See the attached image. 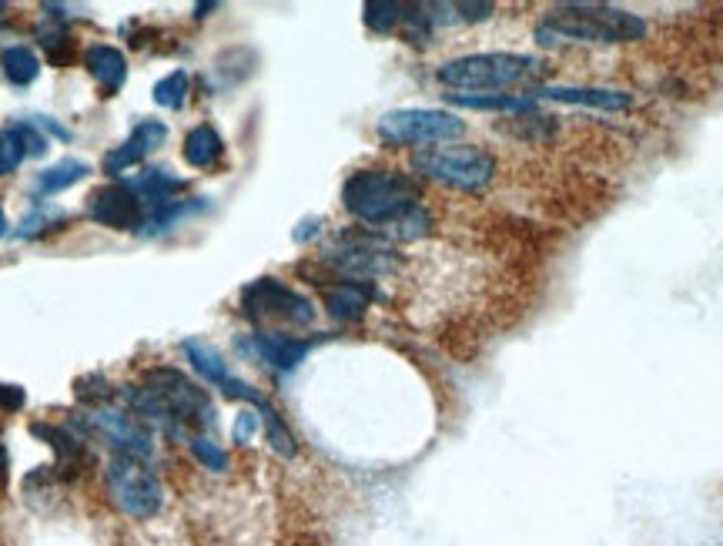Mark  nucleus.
I'll list each match as a JSON object with an SVG mask.
<instances>
[{"instance_id": "f257e3e1", "label": "nucleus", "mask_w": 723, "mask_h": 546, "mask_svg": "<svg viewBox=\"0 0 723 546\" xmlns=\"http://www.w3.org/2000/svg\"><path fill=\"white\" fill-rule=\"evenodd\" d=\"M650 24L613 4H560L536 24V45L543 51H557L566 45H633L644 40Z\"/></svg>"}, {"instance_id": "f03ea898", "label": "nucleus", "mask_w": 723, "mask_h": 546, "mask_svg": "<svg viewBox=\"0 0 723 546\" xmlns=\"http://www.w3.org/2000/svg\"><path fill=\"white\" fill-rule=\"evenodd\" d=\"M342 204L352 219L369 225L375 235L396 225L402 215L422 204V188L415 178L402 172H378V167H365L346 178L342 185Z\"/></svg>"}, {"instance_id": "7ed1b4c3", "label": "nucleus", "mask_w": 723, "mask_h": 546, "mask_svg": "<svg viewBox=\"0 0 723 546\" xmlns=\"http://www.w3.org/2000/svg\"><path fill=\"white\" fill-rule=\"evenodd\" d=\"M543 61L533 54H509V51H493V54H470L446 61L436 77L446 84L449 91H506L520 88L543 74Z\"/></svg>"}, {"instance_id": "20e7f679", "label": "nucleus", "mask_w": 723, "mask_h": 546, "mask_svg": "<svg viewBox=\"0 0 723 546\" xmlns=\"http://www.w3.org/2000/svg\"><path fill=\"white\" fill-rule=\"evenodd\" d=\"M104 493L121 517L148 523L164 510V483L148 459L111 452L104 467Z\"/></svg>"}, {"instance_id": "39448f33", "label": "nucleus", "mask_w": 723, "mask_h": 546, "mask_svg": "<svg viewBox=\"0 0 723 546\" xmlns=\"http://www.w3.org/2000/svg\"><path fill=\"white\" fill-rule=\"evenodd\" d=\"M412 167L429 182H439L452 191H483L496 178V158L476 145L456 148H425L412 154Z\"/></svg>"}, {"instance_id": "423d86ee", "label": "nucleus", "mask_w": 723, "mask_h": 546, "mask_svg": "<svg viewBox=\"0 0 723 546\" xmlns=\"http://www.w3.org/2000/svg\"><path fill=\"white\" fill-rule=\"evenodd\" d=\"M462 132V117L436 108H399L378 117V138L389 145H446Z\"/></svg>"}, {"instance_id": "0eeeda50", "label": "nucleus", "mask_w": 723, "mask_h": 546, "mask_svg": "<svg viewBox=\"0 0 723 546\" xmlns=\"http://www.w3.org/2000/svg\"><path fill=\"white\" fill-rule=\"evenodd\" d=\"M145 386L164 399V406L178 415V423L185 430H208L215 426V406H211L208 393L191 383L182 369H172V365H158L145 375Z\"/></svg>"}, {"instance_id": "6e6552de", "label": "nucleus", "mask_w": 723, "mask_h": 546, "mask_svg": "<svg viewBox=\"0 0 723 546\" xmlns=\"http://www.w3.org/2000/svg\"><path fill=\"white\" fill-rule=\"evenodd\" d=\"M241 312L254 322H285V325H312L315 322V306L288 288L278 278H259L241 291Z\"/></svg>"}, {"instance_id": "1a4fd4ad", "label": "nucleus", "mask_w": 723, "mask_h": 546, "mask_svg": "<svg viewBox=\"0 0 723 546\" xmlns=\"http://www.w3.org/2000/svg\"><path fill=\"white\" fill-rule=\"evenodd\" d=\"M88 426L91 433H98L111 452H121V456H138V459H148L154 456V433L151 426H145L141 419L132 412V409H111V406H98L91 415H88Z\"/></svg>"}, {"instance_id": "9d476101", "label": "nucleus", "mask_w": 723, "mask_h": 546, "mask_svg": "<svg viewBox=\"0 0 723 546\" xmlns=\"http://www.w3.org/2000/svg\"><path fill=\"white\" fill-rule=\"evenodd\" d=\"M88 215L114 232H138L145 228V204L141 198L132 191V185H104L98 191H91L88 198Z\"/></svg>"}, {"instance_id": "9b49d317", "label": "nucleus", "mask_w": 723, "mask_h": 546, "mask_svg": "<svg viewBox=\"0 0 723 546\" xmlns=\"http://www.w3.org/2000/svg\"><path fill=\"white\" fill-rule=\"evenodd\" d=\"M536 101H563V104H586V108H603V111H626L633 98L616 88H583V84H536L529 91Z\"/></svg>"}, {"instance_id": "f8f14e48", "label": "nucleus", "mask_w": 723, "mask_h": 546, "mask_svg": "<svg viewBox=\"0 0 723 546\" xmlns=\"http://www.w3.org/2000/svg\"><path fill=\"white\" fill-rule=\"evenodd\" d=\"M167 138V128L161 121H141L138 128L132 132V138H127L117 151H111L108 158H104V172L108 175H121L124 167H132V164H138L151 148H158L161 141Z\"/></svg>"}, {"instance_id": "ddd939ff", "label": "nucleus", "mask_w": 723, "mask_h": 546, "mask_svg": "<svg viewBox=\"0 0 723 546\" xmlns=\"http://www.w3.org/2000/svg\"><path fill=\"white\" fill-rule=\"evenodd\" d=\"M254 346H259V352L269 365H275L282 372L295 369L312 352L309 339H295V335H282V332H259L254 335Z\"/></svg>"}, {"instance_id": "4468645a", "label": "nucleus", "mask_w": 723, "mask_h": 546, "mask_svg": "<svg viewBox=\"0 0 723 546\" xmlns=\"http://www.w3.org/2000/svg\"><path fill=\"white\" fill-rule=\"evenodd\" d=\"M84 64H88V71L95 74V80L104 88V95H117L121 84L127 77V61L117 48L111 45H91L88 51H84Z\"/></svg>"}, {"instance_id": "2eb2a0df", "label": "nucleus", "mask_w": 723, "mask_h": 546, "mask_svg": "<svg viewBox=\"0 0 723 546\" xmlns=\"http://www.w3.org/2000/svg\"><path fill=\"white\" fill-rule=\"evenodd\" d=\"M375 296V291L362 282H342L325 291V309L332 319L338 322H359L369 309V299Z\"/></svg>"}, {"instance_id": "dca6fc26", "label": "nucleus", "mask_w": 723, "mask_h": 546, "mask_svg": "<svg viewBox=\"0 0 723 546\" xmlns=\"http://www.w3.org/2000/svg\"><path fill=\"white\" fill-rule=\"evenodd\" d=\"M185 185L178 182V178H172L167 172H161V167H151V172H145V175H138L135 182H132V191L141 198V204H151L154 212H161V208H167L172 204V195H178ZM151 212V215H154Z\"/></svg>"}, {"instance_id": "f3484780", "label": "nucleus", "mask_w": 723, "mask_h": 546, "mask_svg": "<svg viewBox=\"0 0 723 546\" xmlns=\"http://www.w3.org/2000/svg\"><path fill=\"white\" fill-rule=\"evenodd\" d=\"M225 154V141L219 138L215 128H208V124H198V128L188 132L185 138V161L191 167H215Z\"/></svg>"}, {"instance_id": "a211bd4d", "label": "nucleus", "mask_w": 723, "mask_h": 546, "mask_svg": "<svg viewBox=\"0 0 723 546\" xmlns=\"http://www.w3.org/2000/svg\"><path fill=\"white\" fill-rule=\"evenodd\" d=\"M251 406L259 409V419H262V426H265V439H269V446L282 456V459H291L295 452H299V443H295V436H291V430L282 423V415H278V409L269 402V399H262V396H254L251 399Z\"/></svg>"}, {"instance_id": "6ab92c4d", "label": "nucleus", "mask_w": 723, "mask_h": 546, "mask_svg": "<svg viewBox=\"0 0 723 546\" xmlns=\"http://www.w3.org/2000/svg\"><path fill=\"white\" fill-rule=\"evenodd\" d=\"M185 356H188V362L204 375V380L211 383V386H225L232 375H228V365H225V359L211 349L208 343H201V339H185Z\"/></svg>"}, {"instance_id": "aec40b11", "label": "nucleus", "mask_w": 723, "mask_h": 546, "mask_svg": "<svg viewBox=\"0 0 723 546\" xmlns=\"http://www.w3.org/2000/svg\"><path fill=\"white\" fill-rule=\"evenodd\" d=\"M0 67H4V74H8V80L14 84V88H27V84H34L37 74H40L37 54L24 45L4 48V54H0Z\"/></svg>"}, {"instance_id": "412c9836", "label": "nucleus", "mask_w": 723, "mask_h": 546, "mask_svg": "<svg viewBox=\"0 0 723 546\" xmlns=\"http://www.w3.org/2000/svg\"><path fill=\"white\" fill-rule=\"evenodd\" d=\"M88 172H91V167L84 164V161H61V164H54V167H48V172L37 175L34 191L37 195H58V191L71 188L74 182H80Z\"/></svg>"}, {"instance_id": "4be33fe9", "label": "nucleus", "mask_w": 723, "mask_h": 546, "mask_svg": "<svg viewBox=\"0 0 723 546\" xmlns=\"http://www.w3.org/2000/svg\"><path fill=\"white\" fill-rule=\"evenodd\" d=\"M446 101L459 104V108H473V111H520L529 114L536 104L529 98H516V95H446Z\"/></svg>"}, {"instance_id": "5701e85b", "label": "nucleus", "mask_w": 723, "mask_h": 546, "mask_svg": "<svg viewBox=\"0 0 723 546\" xmlns=\"http://www.w3.org/2000/svg\"><path fill=\"white\" fill-rule=\"evenodd\" d=\"M406 8H409V4H396V0H369V4H365V24H369V30H375V34H392V30L402 24Z\"/></svg>"}, {"instance_id": "b1692460", "label": "nucleus", "mask_w": 723, "mask_h": 546, "mask_svg": "<svg viewBox=\"0 0 723 546\" xmlns=\"http://www.w3.org/2000/svg\"><path fill=\"white\" fill-rule=\"evenodd\" d=\"M188 446H191V456L198 459V463H201L208 473H228V452H225L215 439L191 436Z\"/></svg>"}, {"instance_id": "393cba45", "label": "nucleus", "mask_w": 723, "mask_h": 546, "mask_svg": "<svg viewBox=\"0 0 723 546\" xmlns=\"http://www.w3.org/2000/svg\"><path fill=\"white\" fill-rule=\"evenodd\" d=\"M185 95H188V74H185V71H172V74L161 77V80L154 84V101H158L161 108L178 111V108L185 104Z\"/></svg>"}, {"instance_id": "a878e982", "label": "nucleus", "mask_w": 723, "mask_h": 546, "mask_svg": "<svg viewBox=\"0 0 723 546\" xmlns=\"http://www.w3.org/2000/svg\"><path fill=\"white\" fill-rule=\"evenodd\" d=\"M37 40H40V48L48 51V61H51V64L64 67V64L71 61V34H67L64 27H40V30H37Z\"/></svg>"}, {"instance_id": "bb28decb", "label": "nucleus", "mask_w": 723, "mask_h": 546, "mask_svg": "<svg viewBox=\"0 0 723 546\" xmlns=\"http://www.w3.org/2000/svg\"><path fill=\"white\" fill-rule=\"evenodd\" d=\"M14 138L21 141V148H24V154H34V158H40L48 151V138L40 135V128L37 124H27V121H21V124H14Z\"/></svg>"}, {"instance_id": "cd10ccee", "label": "nucleus", "mask_w": 723, "mask_h": 546, "mask_svg": "<svg viewBox=\"0 0 723 546\" xmlns=\"http://www.w3.org/2000/svg\"><path fill=\"white\" fill-rule=\"evenodd\" d=\"M24 161V148L21 141L14 138V132H0V175H11L17 172V164Z\"/></svg>"}, {"instance_id": "c85d7f7f", "label": "nucleus", "mask_w": 723, "mask_h": 546, "mask_svg": "<svg viewBox=\"0 0 723 546\" xmlns=\"http://www.w3.org/2000/svg\"><path fill=\"white\" fill-rule=\"evenodd\" d=\"M493 4H452V14H456V21H465V24H479V21H489L493 17Z\"/></svg>"}, {"instance_id": "c756f323", "label": "nucleus", "mask_w": 723, "mask_h": 546, "mask_svg": "<svg viewBox=\"0 0 723 546\" xmlns=\"http://www.w3.org/2000/svg\"><path fill=\"white\" fill-rule=\"evenodd\" d=\"M259 426H262L259 412H241L235 419V443H251V436L259 433Z\"/></svg>"}, {"instance_id": "7c9ffc66", "label": "nucleus", "mask_w": 723, "mask_h": 546, "mask_svg": "<svg viewBox=\"0 0 723 546\" xmlns=\"http://www.w3.org/2000/svg\"><path fill=\"white\" fill-rule=\"evenodd\" d=\"M24 402H27V396L21 386L0 383V412H17V409H24Z\"/></svg>"}, {"instance_id": "2f4dec72", "label": "nucleus", "mask_w": 723, "mask_h": 546, "mask_svg": "<svg viewBox=\"0 0 723 546\" xmlns=\"http://www.w3.org/2000/svg\"><path fill=\"white\" fill-rule=\"evenodd\" d=\"M4 473H8V452L0 446V480H4Z\"/></svg>"}, {"instance_id": "473e14b6", "label": "nucleus", "mask_w": 723, "mask_h": 546, "mask_svg": "<svg viewBox=\"0 0 723 546\" xmlns=\"http://www.w3.org/2000/svg\"><path fill=\"white\" fill-rule=\"evenodd\" d=\"M8 232V219H4V212H0V235Z\"/></svg>"}, {"instance_id": "72a5a7b5", "label": "nucleus", "mask_w": 723, "mask_h": 546, "mask_svg": "<svg viewBox=\"0 0 723 546\" xmlns=\"http://www.w3.org/2000/svg\"><path fill=\"white\" fill-rule=\"evenodd\" d=\"M4 11H8V4H0V14H4Z\"/></svg>"}]
</instances>
